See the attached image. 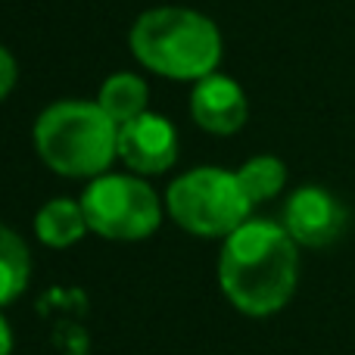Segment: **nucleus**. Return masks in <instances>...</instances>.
<instances>
[{"instance_id":"4468645a","label":"nucleus","mask_w":355,"mask_h":355,"mask_svg":"<svg viewBox=\"0 0 355 355\" xmlns=\"http://www.w3.org/2000/svg\"><path fill=\"white\" fill-rule=\"evenodd\" d=\"M12 352V331L6 324V318L0 315V355H10Z\"/></svg>"},{"instance_id":"f8f14e48","label":"nucleus","mask_w":355,"mask_h":355,"mask_svg":"<svg viewBox=\"0 0 355 355\" xmlns=\"http://www.w3.org/2000/svg\"><path fill=\"white\" fill-rule=\"evenodd\" d=\"M237 178L243 184L250 202L256 206V202L271 200V196H277L284 190V184H287V166L277 156H268V153L252 156V159H246L237 168Z\"/></svg>"},{"instance_id":"1a4fd4ad","label":"nucleus","mask_w":355,"mask_h":355,"mask_svg":"<svg viewBox=\"0 0 355 355\" xmlns=\"http://www.w3.org/2000/svg\"><path fill=\"white\" fill-rule=\"evenodd\" d=\"M87 231L91 227H87L81 200L75 202V200H66V196H56V200L44 202L35 215V234L50 250H66V246L78 243Z\"/></svg>"},{"instance_id":"6e6552de","label":"nucleus","mask_w":355,"mask_h":355,"mask_svg":"<svg viewBox=\"0 0 355 355\" xmlns=\"http://www.w3.org/2000/svg\"><path fill=\"white\" fill-rule=\"evenodd\" d=\"M190 116L209 135H234V131L243 128L246 116H250V103H246V94L237 81L212 72L206 78L193 81Z\"/></svg>"},{"instance_id":"39448f33","label":"nucleus","mask_w":355,"mask_h":355,"mask_svg":"<svg viewBox=\"0 0 355 355\" xmlns=\"http://www.w3.org/2000/svg\"><path fill=\"white\" fill-rule=\"evenodd\" d=\"M87 227L106 240H144L162 225V202L135 175L106 172L81 193Z\"/></svg>"},{"instance_id":"ddd939ff","label":"nucleus","mask_w":355,"mask_h":355,"mask_svg":"<svg viewBox=\"0 0 355 355\" xmlns=\"http://www.w3.org/2000/svg\"><path fill=\"white\" fill-rule=\"evenodd\" d=\"M16 78H19V69H16V60L6 47H0V100L16 87Z\"/></svg>"},{"instance_id":"f257e3e1","label":"nucleus","mask_w":355,"mask_h":355,"mask_svg":"<svg viewBox=\"0 0 355 355\" xmlns=\"http://www.w3.org/2000/svg\"><path fill=\"white\" fill-rule=\"evenodd\" d=\"M300 277L296 240L284 225L243 221L225 237L218 256V284L237 312L265 318L290 302Z\"/></svg>"},{"instance_id":"20e7f679","label":"nucleus","mask_w":355,"mask_h":355,"mask_svg":"<svg viewBox=\"0 0 355 355\" xmlns=\"http://www.w3.org/2000/svg\"><path fill=\"white\" fill-rule=\"evenodd\" d=\"M166 206L181 231L196 237H231L243 221H250L252 202L237 172L202 166L168 184Z\"/></svg>"},{"instance_id":"9b49d317","label":"nucleus","mask_w":355,"mask_h":355,"mask_svg":"<svg viewBox=\"0 0 355 355\" xmlns=\"http://www.w3.org/2000/svg\"><path fill=\"white\" fill-rule=\"evenodd\" d=\"M31 277V256L25 240L0 221V309L10 306Z\"/></svg>"},{"instance_id":"7ed1b4c3","label":"nucleus","mask_w":355,"mask_h":355,"mask_svg":"<svg viewBox=\"0 0 355 355\" xmlns=\"http://www.w3.org/2000/svg\"><path fill=\"white\" fill-rule=\"evenodd\" d=\"M35 150L66 178H100L119 159V125L91 100H56L35 122Z\"/></svg>"},{"instance_id":"0eeeda50","label":"nucleus","mask_w":355,"mask_h":355,"mask_svg":"<svg viewBox=\"0 0 355 355\" xmlns=\"http://www.w3.org/2000/svg\"><path fill=\"white\" fill-rule=\"evenodd\" d=\"M284 227L296 246H331L346 227V209L324 187H300L284 206Z\"/></svg>"},{"instance_id":"423d86ee","label":"nucleus","mask_w":355,"mask_h":355,"mask_svg":"<svg viewBox=\"0 0 355 355\" xmlns=\"http://www.w3.org/2000/svg\"><path fill=\"white\" fill-rule=\"evenodd\" d=\"M119 159L137 175H162L178 159V131L156 112L119 125Z\"/></svg>"},{"instance_id":"9d476101","label":"nucleus","mask_w":355,"mask_h":355,"mask_svg":"<svg viewBox=\"0 0 355 355\" xmlns=\"http://www.w3.org/2000/svg\"><path fill=\"white\" fill-rule=\"evenodd\" d=\"M147 100H150V91H147V81H144L141 75L116 72L103 81L97 103L103 106V112L116 125H125V122H131V119L147 112Z\"/></svg>"},{"instance_id":"f03ea898","label":"nucleus","mask_w":355,"mask_h":355,"mask_svg":"<svg viewBox=\"0 0 355 355\" xmlns=\"http://www.w3.org/2000/svg\"><path fill=\"white\" fill-rule=\"evenodd\" d=\"M128 44L144 69L175 81L206 78L218 69L221 60L218 25L184 6H159L137 16Z\"/></svg>"}]
</instances>
